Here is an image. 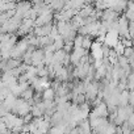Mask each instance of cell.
Instances as JSON below:
<instances>
[{
	"instance_id": "7a4b0ae2",
	"label": "cell",
	"mask_w": 134,
	"mask_h": 134,
	"mask_svg": "<svg viewBox=\"0 0 134 134\" xmlns=\"http://www.w3.org/2000/svg\"><path fill=\"white\" fill-rule=\"evenodd\" d=\"M117 17V12L113 9H108L107 12L103 13V20L104 21H114Z\"/></svg>"
},
{
	"instance_id": "3957f363",
	"label": "cell",
	"mask_w": 134,
	"mask_h": 134,
	"mask_svg": "<svg viewBox=\"0 0 134 134\" xmlns=\"http://www.w3.org/2000/svg\"><path fill=\"white\" fill-rule=\"evenodd\" d=\"M54 92H55L54 90H46L45 93H43V99H45V100H53L54 96H55Z\"/></svg>"
},
{
	"instance_id": "6da1fadb",
	"label": "cell",
	"mask_w": 134,
	"mask_h": 134,
	"mask_svg": "<svg viewBox=\"0 0 134 134\" xmlns=\"http://www.w3.org/2000/svg\"><path fill=\"white\" fill-rule=\"evenodd\" d=\"M118 41H120L118 40V32H116V30H109L107 33V36H104V42L109 47H114Z\"/></svg>"
}]
</instances>
